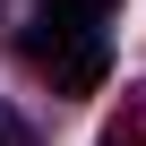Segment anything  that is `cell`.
Returning a JSON list of instances; mask_svg holds the SVG:
<instances>
[{
    "label": "cell",
    "mask_w": 146,
    "mask_h": 146,
    "mask_svg": "<svg viewBox=\"0 0 146 146\" xmlns=\"http://www.w3.org/2000/svg\"><path fill=\"white\" fill-rule=\"evenodd\" d=\"M43 60H52V78H60L69 95H86V86L103 78V26H86V35H69V43H60V52H43Z\"/></svg>",
    "instance_id": "cell-1"
},
{
    "label": "cell",
    "mask_w": 146,
    "mask_h": 146,
    "mask_svg": "<svg viewBox=\"0 0 146 146\" xmlns=\"http://www.w3.org/2000/svg\"><path fill=\"white\" fill-rule=\"evenodd\" d=\"M0 146H35V129H26V120L9 112V103H0Z\"/></svg>",
    "instance_id": "cell-2"
}]
</instances>
